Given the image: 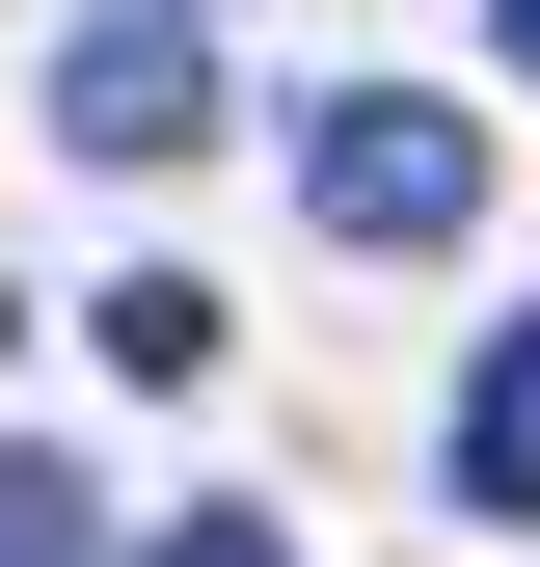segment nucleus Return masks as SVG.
Returning a JSON list of instances; mask_svg holds the SVG:
<instances>
[{
  "instance_id": "1",
  "label": "nucleus",
  "mask_w": 540,
  "mask_h": 567,
  "mask_svg": "<svg viewBox=\"0 0 540 567\" xmlns=\"http://www.w3.org/2000/svg\"><path fill=\"white\" fill-rule=\"evenodd\" d=\"M298 217L324 244H459V217H487V135H459L433 82H324L298 109Z\"/></svg>"
},
{
  "instance_id": "2",
  "label": "nucleus",
  "mask_w": 540,
  "mask_h": 567,
  "mask_svg": "<svg viewBox=\"0 0 540 567\" xmlns=\"http://www.w3.org/2000/svg\"><path fill=\"white\" fill-rule=\"evenodd\" d=\"M54 135H82V163H189V135H217V54H189V0H108V28L54 54Z\"/></svg>"
},
{
  "instance_id": "3",
  "label": "nucleus",
  "mask_w": 540,
  "mask_h": 567,
  "mask_svg": "<svg viewBox=\"0 0 540 567\" xmlns=\"http://www.w3.org/2000/svg\"><path fill=\"white\" fill-rule=\"evenodd\" d=\"M459 514H540V298L459 351Z\"/></svg>"
},
{
  "instance_id": "4",
  "label": "nucleus",
  "mask_w": 540,
  "mask_h": 567,
  "mask_svg": "<svg viewBox=\"0 0 540 567\" xmlns=\"http://www.w3.org/2000/svg\"><path fill=\"white\" fill-rule=\"evenodd\" d=\"M108 379H217V270H108Z\"/></svg>"
},
{
  "instance_id": "5",
  "label": "nucleus",
  "mask_w": 540,
  "mask_h": 567,
  "mask_svg": "<svg viewBox=\"0 0 540 567\" xmlns=\"http://www.w3.org/2000/svg\"><path fill=\"white\" fill-rule=\"evenodd\" d=\"M0 567H108V486L82 460H0Z\"/></svg>"
},
{
  "instance_id": "6",
  "label": "nucleus",
  "mask_w": 540,
  "mask_h": 567,
  "mask_svg": "<svg viewBox=\"0 0 540 567\" xmlns=\"http://www.w3.org/2000/svg\"><path fill=\"white\" fill-rule=\"evenodd\" d=\"M135 567H298V540H270V514H163Z\"/></svg>"
},
{
  "instance_id": "7",
  "label": "nucleus",
  "mask_w": 540,
  "mask_h": 567,
  "mask_svg": "<svg viewBox=\"0 0 540 567\" xmlns=\"http://www.w3.org/2000/svg\"><path fill=\"white\" fill-rule=\"evenodd\" d=\"M487 54H513V82H540V0H487Z\"/></svg>"
},
{
  "instance_id": "8",
  "label": "nucleus",
  "mask_w": 540,
  "mask_h": 567,
  "mask_svg": "<svg viewBox=\"0 0 540 567\" xmlns=\"http://www.w3.org/2000/svg\"><path fill=\"white\" fill-rule=\"evenodd\" d=\"M0 324H28V298H0Z\"/></svg>"
}]
</instances>
